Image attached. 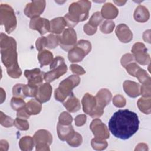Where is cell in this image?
I'll list each match as a JSON object with an SVG mask.
<instances>
[{
    "label": "cell",
    "mask_w": 151,
    "mask_h": 151,
    "mask_svg": "<svg viewBox=\"0 0 151 151\" xmlns=\"http://www.w3.org/2000/svg\"><path fill=\"white\" fill-rule=\"evenodd\" d=\"M140 121L137 114L128 109L119 110L110 119V132L116 138L127 140L139 130Z\"/></svg>",
    "instance_id": "cell-1"
},
{
    "label": "cell",
    "mask_w": 151,
    "mask_h": 151,
    "mask_svg": "<svg viewBox=\"0 0 151 151\" xmlns=\"http://www.w3.org/2000/svg\"><path fill=\"white\" fill-rule=\"evenodd\" d=\"M1 60L9 77L18 78L22 71L18 63L17 42L14 38L2 32L0 36Z\"/></svg>",
    "instance_id": "cell-2"
},
{
    "label": "cell",
    "mask_w": 151,
    "mask_h": 151,
    "mask_svg": "<svg viewBox=\"0 0 151 151\" xmlns=\"http://www.w3.org/2000/svg\"><path fill=\"white\" fill-rule=\"evenodd\" d=\"M91 3L89 1H78L73 2L68 8V13L64 18L69 28L75 27L79 22L86 20L88 17Z\"/></svg>",
    "instance_id": "cell-3"
},
{
    "label": "cell",
    "mask_w": 151,
    "mask_h": 151,
    "mask_svg": "<svg viewBox=\"0 0 151 151\" xmlns=\"http://www.w3.org/2000/svg\"><path fill=\"white\" fill-rule=\"evenodd\" d=\"M80 83L78 75H71L61 81L58 87L55 90L54 97L60 102H64L66 99L73 94V90Z\"/></svg>",
    "instance_id": "cell-4"
},
{
    "label": "cell",
    "mask_w": 151,
    "mask_h": 151,
    "mask_svg": "<svg viewBox=\"0 0 151 151\" xmlns=\"http://www.w3.org/2000/svg\"><path fill=\"white\" fill-rule=\"evenodd\" d=\"M50 71L44 74V80L47 83H50L58 78L67 71V67L65 60L61 56L55 57L50 66Z\"/></svg>",
    "instance_id": "cell-5"
},
{
    "label": "cell",
    "mask_w": 151,
    "mask_h": 151,
    "mask_svg": "<svg viewBox=\"0 0 151 151\" xmlns=\"http://www.w3.org/2000/svg\"><path fill=\"white\" fill-rule=\"evenodd\" d=\"M91 50V44L90 41L80 40L76 45L68 51V58L71 63L81 62L84 57Z\"/></svg>",
    "instance_id": "cell-6"
},
{
    "label": "cell",
    "mask_w": 151,
    "mask_h": 151,
    "mask_svg": "<svg viewBox=\"0 0 151 151\" xmlns=\"http://www.w3.org/2000/svg\"><path fill=\"white\" fill-rule=\"evenodd\" d=\"M1 25H4L5 31L10 34L17 27V18L12 8L8 4H1L0 9Z\"/></svg>",
    "instance_id": "cell-7"
},
{
    "label": "cell",
    "mask_w": 151,
    "mask_h": 151,
    "mask_svg": "<svg viewBox=\"0 0 151 151\" xmlns=\"http://www.w3.org/2000/svg\"><path fill=\"white\" fill-rule=\"evenodd\" d=\"M81 103L83 111L92 118H99L103 115L104 110L98 107L95 97L91 94L86 93L82 99Z\"/></svg>",
    "instance_id": "cell-8"
},
{
    "label": "cell",
    "mask_w": 151,
    "mask_h": 151,
    "mask_svg": "<svg viewBox=\"0 0 151 151\" xmlns=\"http://www.w3.org/2000/svg\"><path fill=\"white\" fill-rule=\"evenodd\" d=\"M33 139L36 150H50L49 146L52 142V136L50 132L44 129L38 130L35 133Z\"/></svg>",
    "instance_id": "cell-9"
},
{
    "label": "cell",
    "mask_w": 151,
    "mask_h": 151,
    "mask_svg": "<svg viewBox=\"0 0 151 151\" xmlns=\"http://www.w3.org/2000/svg\"><path fill=\"white\" fill-rule=\"evenodd\" d=\"M77 34L73 28H68L64 30L60 36L59 45L63 50L68 51L77 44Z\"/></svg>",
    "instance_id": "cell-10"
},
{
    "label": "cell",
    "mask_w": 151,
    "mask_h": 151,
    "mask_svg": "<svg viewBox=\"0 0 151 151\" xmlns=\"http://www.w3.org/2000/svg\"><path fill=\"white\" fill-rule=\"evenodd\" d=\"M131 51L134 60L138 63L143 65L150 64V57L147 52V50L144 44L140 42H136L133 45Z\"/></svg>",
    "instance_id": "cell-11"
},
{
    "label": "cell",
    "mask_w": 151,
    "mask_h": 151,
    "mask_svg": "<svg viewBox=\"0 0 151 151\" xmlns=\"http://www.w3.org/2000/svg\"><path fill=\"white\" fill-rule=\"evenodd\" d=\"M37 87L29 84H16L12 87L13 96L25 99L27 97H35L37 91Z\"/></svg>",
    "instance_id": "cell-12"
},
{
    "label": "cell",
    "mask_w": 151,
    "mask_h": 151,
    "mask_svg": "<svg viewBox=\"0 0 151 151\" xmlns=\"http://www.w3.org/2000/svg\"><path fill=\"white\" fill-rule=\"evenodd\" d=\"M90 128L95 138L100 140H105L109 138V130L101 120L98 118L94 119L90 125Z\"/></svg>",
    "instance_id": "cell-13"
},
{
    "label": "cell",
    "mask_w": 151,
    "mask_h": 151,
    "mask_svg": "<svg viewBox=\"0 0 151 151\" xmlns=\"http://www.w3.org/2000/svg\"><path fill=\"white\" fill-rule=\"evenodd\" d=\"M45 5V1H32L26 5L24 14L31 18L38 17L44 12Z\"/></svg>",
    "instance_id": "cell-14"
},
{
    "label": "cell",
    "mask_w": 151,
    "mask_h": 151,
    "mask_svg": "<svg viewBox=\"0 0 151 151\" xmlns=\"http://www.w3.org/2000/svg\"><path fill=\"white\" fill-rule=\"evenodd\" d=\"M45 73L40 68H35L32 70H25L24 76L28 80V84L38 87L42 84Z\"/></svg>",
    "instance_id": "cell-15"
},
{
    "label": "cell",
    "mask_w": 151,
    "mask_h": 151,
    "mask_svg": "<svg viewBox=\"0 0 151 151\" xmlns=\"http://www.w3.org/2000/svg\"><path fill=\"white\" fill-rule=\"evenodd\" d=\"M29 28L31 29L37 31L41 35H44L50 31V21L46 18L35 17L31 18Z\"/></svg>",
    "instance_id": "cell-16"
},
{
    "label": "cell",
    "mask_w": 151,
    "mask_h": 151,
    "mask_svg": "<svg viewBox=\"0 0 151 151\" xmlns=\"http://www.w3.org/2000/svg\"><path fill=\"white\" fill-rule=\"evenodd\" d=\"M52 88L49 83H45L40 85L37 91L35 99L41 103H45L50 100Z\"/></svg>",
    "instance_id": "cell-17"
},
{
    "label": "cell",
    "mask_w": 151,
    "mask_h": 151,
    "mask_svg": "<svg viewBox=\"0 0 151 151\" xmlns=\"http://www.w3.org/2000/svg\"><path fill=\"white\" fill-rule=\"evenodd\" d=\"M115 32L118 39L123 43H128L133 39V33L125 24H119Z\"/></svg>",
    "instance_id": "cell-18"
},
{
    "label": "cell",
    "mask_w": 151,
    "mask_h": 151,
    "mask_svg": "<svg viewBox=\"0 0 151 151\" xmlns=\"http://www.w3.org/2000/svg\"><path fill=\"white\" fill-rule=\"evenodd\" d=\"M112 97L110 91L106 88L100 90L95 96L98 107L104 110V108L110 102Z\"/></svg>",
    "instance_id": "cell-19"
},
{
    "label": "cell",
    "mask_w": 151,
    "mask_h": 151,
    "mask_svg": "<svg viewBox=\"0 0 151 151\" xmlns=\"http://www.w3.org/2000/svg\"><path fill=\"white\" fill-rule=\"evenodd\" d=\"M65 26L67 24L64 17L55 18L50 21V32L56 35L60 34L65 29Z\"/></svg>",
    "instance_id": "cell-20"
},
{
    "label": "cell",
    "mask_w": 151,
    "mask_h": 151,
    "mask_svg": "<svg viewBox=\"0 0 151 151\" xmlns=\"http://www.w3.org/2000/svg\"><path fill=\"white\" fill-rule=\"evenodd\" d=\"M123 89L130 97H136L140 94V84L134 81L126 80L123 83Z\"/></svg>",
    "instance_id": "cell-21"
},
{
    "label": "cell",
    "mask_w": 151,
    "mask_h": 151,
    "mask_svg": "<svg viewBox=\"0 0 151 151\" xmlns=\"http://www.w3.org/2000/svg\"><path fill=\"white\" fill-rule=\"evenodd\" d=\"M100 13L103 18L107 19H112L117 17L119 11L111 3L107 2L102 6Z\"/></svg>",
    "instance_id": "cell-22"
},
{
    "label": "cell",
    "mask_w": 151,
    "mask_h": 151,
    "mask_svg": "<svg viewBox=\"0 0 151 151\" xmlns=\"http://www.w3.org/2000/svg\"><path fill=\"white\" fill-rule=\"evenodd\" d=\"M57 130L58 136L62 141H66L67 139L74 132V130L71 124L64 125L60 123H57Z\"/></svg>",
    "instance_id": "cell-23"
},
{
    "label": "cell",
    "mask_w": 151,
    "mask_h": 151,
    "mask_svg": "<svg viewBox=\"0 0 151 151\" xmlns=\"http://www.w3.org/2000/svg\"><path fill=\"white\" fill-rule=\"evenodd\" d=\"M63 106L70 113H75L80 110V102L73 93L68 97L67 99L65 101L63 102Z\"/></svg>",
    "instance_id": "cell-24"
},
{
    "label": "cell",
    "mask_w": 151,
    "mask_h": 151,
    "mask_svg": "<svg viewBox=\"0 0 151 151\" xmlns=\"http://www.w3.org/2000/svg\"><path fill=\"white\" fill-rule=\"evenodd\" d=\"M149 12L143 5H139L134 12L133 17L136 21L139 22H145L149 19Z\"/></svg>",
    "instance_id": "cell-25"
},
{
    "label": "cell",
    "mask_w": 151,
    "mask_h": 151,
    "mask_svg": "<svg viewBox=\"0 0 151 151\" xmlns=\"http://www.w3.org/2000/svg\"><path fill=\"white\" fill-rule=\"evenodd\" d=\"M25 109L30 116L35 115L40 113L42 109V106L41 103L36 99H31L26 103Z\"/></svg>",
    "instance_id": "cell-26"
},
{
    "label": "cell",
    "mask_w": 151,
    "mask_h": 151,
    "mask_svg": "<svg viewBox=\"0 0 151 151\" xmlns=\"http://www.w3.org/2000/svg\"><path fill=\"white\" fill-rule=\"evenodd\" d=\"M41 67L51 64L53 60V54L50 51L43 50L39 52L37 56Z\"/></svg>",
    "instance_id": "cell-27"
},
{
    "label": "cell",
    "mask_w": 151,
    "mask_h": 151,
    "mask_svg": "<svg viewBox=\"0 0 151 151\" xmlns=\"http://www.w3.org/2000/svg\"><path fill=\"white\" fill-rule=\"evenodd\" d=\"M137 106L140 110L146 114H149L151 111V98L143 97L137 101Z\"/></svg>",
    "instance_id": "cell-28"
},
{
    "label": "cell",
    "mask_w": 151,
    "mask_h": 151,
    "mask_svg": "<svg viewBox=\"0 0 151 151\" xmlns=\"http://www.w3.org/2000/svg\"><path fill=\"white\" fill-rule=\"evenodd\" d=\"M35 146V142L33 137L29 136H24L19 141V146L21 150L24 151L32 150Z\"/></svg>",
    "instance_id": "cell-29"
},
{
    "label": "cell",
    "mask_w": 151,
    "mask_h": 151,
    "mask_svg": "<svg viewBox=\"0 0 151 151\" xmlns=\"http://www.w3.org/2000/svg\"><path fill=\"white\" fill-rule=\"evenodd\" d=\"M67 143L71 147H78L83 142V138L80 134L75 132L66 140Z\"/></svg>",
    "instance_id": "cell-30"
},
{
    "label": "cell",
    "mask_w": 151,
    "mask_h": 151,
    "mask_svg": "<svg viewBox=\"0 0 151 151\" xmlns=\"http://www.w3.org/2000/svg\"><path fill=\"white\" fill-rule=\"evenodd\" d=\"M26 103L23 99L17 97H12L11 100V106L14 110L18 111L25 107Z\"/></svg>",
    "instance_id": "cell-31"
},
{
    "label": "cell",
    "mask_w": 151,
    "mask_h": 151,
    "mask_svg": "<svg viewBox=\"0 0 151 151\" xmlns=\"http://www.w3.org/2000/svg\"><path fill=\"white\" fill-rule=\"evenodd\" d=\"M47 47L48 49H54L59 45L60 36L54 34H50L47 37Z\"/></svg>",
    "instance_id": "cell-32"
},
{
    "label": "cell",
    "mask_w": 151,
    "mask_h": 151,
    "mask_svg": "<svg viewBox=\"0 0 151 151\" xmlns=\"http://www.w3.org/2000/svg\"><path fill=\"white\" fill-rule=\"evenodd\" d=\"M114 27L115 24L113 21L106 20L100 25V29L104 34H110L113 31Z\"/></svg>",
    "instance_id": "cell-33"
},
{
    "label": "cell",
    "mask_w": 151,
    "mask_h": 151,
    "mask_svg": "<svg viewBox=\"0 0 151 151\" xmlns=\"http://www.w3.org/2000/svg\"><path fill=\"white\" fill-rule=\"evenodd\" d=\"M91 145L93 149L96 150H102L106 149L107 147V142L104 140H100L97 138H94L91 141Z\"/></svg>",
    "instance_id": "cell-34"
},
{
    "label": "cell",
    "mask_w": 151,
    "mask_h": 151,
    "mask_svg": "<svg viewBox=\"0 0 151 151\" xmlns=\"http://www.w3.org/2000/svg\"><path fill=\"white\" fill-rule=\"evenodd\" d=\"M150 77L146 81L143 82L140 88V93L143 96V97H150L151 96V91H150Z\"/></svg>",
    "instance_id": "cell-35"
},
{
    "label": "cell",
    "mask_w": 151,
    "mask_h": 151,
    "mask_svg": "<svg viewBox=\"0 0 151 151\" xmlns=\"http://www.w3.org/2000/svg\"><path fill=\"white\" fill-rule=\"evenodd\" d=\"M103 17L99 11H97L94 12L92 16L90 17L88 23L94 27H97L98 25H99L101 21H103Z\"/></svg>",
    "instance_id": "cell-36"
},
{
    "label": "cell",
    "mask_w": 151,
    "mask_h": 151,
    "mask_svg": "<svg viewBox=\"0 0 151 151\" xmlns=\"http://www.w3.org/2000/svg\"><path fill=\"white\" fill-rule=\"evenodd\" d=\"M14 126L19 130H27L29 129V124L27 119L16 118L14 120Z\"/></svg>",
    "instance_id": "cell-37"
},
{
    "label": "cell",
    "mask_w": 151,
    "mask_h": 151,
    "mask_svg": "<svg viewBox=\"0 0 151 151\" xmlns=\"http://www.w3.org/2000/svg\"><path fill=\"white\" fill-rule=\"evenodd\" d=\"M0 123L5 127H10L14 125V120L11 117L4 114L2 111H1L0 114Z\"/></svg>",
    "instance_id": "cell-38"
},
{
    "label": "cell",
    "mask_w": 151,
    "mask_h": 151,
    "mask_svg": "<svg viewBox=\"0 0 151 151\" xmlns=\"http://www.w3.org/2000/svg\"><path fill=\"white\" fill-rule=\"evenodd\" d=\"M73 120L72 116L68 112L63 111L59 116L58 123L64 125L71 124Z\"/></svg>",
    "instance_id": "cell-39"
},
{
    "label": "cell",
    "mask_w": 151,
    "mask_h": 151,
    "mask_svg": "<svg viewBox=\"0 0 151 151\" xmlns=\"http://www.w3.org/2000/svg\"><path fill=\"white\" fill-rule=\"evenodd\" d=\"M36 49L40 52L43 50H45L47 47V39L46 37H41L38 38L35 42Z\"/></svg>",
    "instance_id": "cell-40"
},
{
    "label": "cell",
    "mask_w": 151,
    "mask_h": 151,
    "mask_svg": "<svg viewBox=\"0 0 151 151\" xmlns=\"http://www.w3.org/2000/svg\"><path fill=\"white\" fill-rule=\"evenodd\" d=\"M135 77H136L141 83H143L150 77L145 70L140 68L136 72Z\"/></svg>",
    "instance_id": "cell-41"
},
{
    "label": "cell",
    "mask_w": 151,
    "mask_h": 151,
    "mask_svg": "<svg viewBox=\"0 0 151 151\" xmlns=\"http://www.w3.org/2000/svg\"><path fill=\"white\" fill-rule=\"evenodd\" d=\"M126 99L122 95H116L113 99V104L117 107H123L126 105Z\"/></svg>",
    "instance_id": "cell-42"
},
{
    "label": "cell",
    "mask_w": 151,
    "mask_h": 151,
    "mask_svg": "<svg viewBox=\"0 0 151 151\" xmlns=\"http://www.w3.org/2000/svg\"><path fill=\"white\" fill-rule=\"evenodd\" d=\"M134 58L133 54L127 53V54H125L124 55H123L120 60V63L122 65L123 67H126V66L133 62H134Z\"/></svg>",
    "instance_id": "cell-43"
},
{
    "label": "cell",
    "mask_w": 151,
    "mask_h": 151,
    "mask_svg": "<svg viewBox=\"0 0 151 151\" xmlns=\"http://www.w3.org/2000/svg\"><path fill=\"white\" fill-rule=\"evenodd\" d=\"M140 68V67L136 63H135L134 62H133V63H131L127 64L125 67V68L126 69L127 72L130 75L132 76L133 77H135L136 72L138 71V70Z\"/></svg>",
    "instance_id": "cell-44"
},
{
    "label": "cell",
    "mask_w": 151,
    "mask_h": 151,
    "mask_svg": "<svg viewBox=\"0 0 151 151\" xmlns=\"http://www.w3.org/2000/svg\"><path fill=\"white\" fill-rule=\"evenodd\" d=\"M70 68L74 74H76L77 75H83L86 73V71L84 70V69L82 67L77 64H71L70 67Z\"/></svg>",
    "instance_id": "cell-45"
},
{
    "label": "cell",
    "mask_w": 151,
    "mask_h": 151,
    "mask_svg": "<svg viewBox=\"0 0 151 151\" xmlns=\"http://www.w3.org/2000/svg\"><path fill=\"white\" fill-rule=\"evenodd\" d=\"M97 28L93 27L92 25H90L88 22L86 23L84 25V31L85 33L88 35H92L94 34L97 31Z\"/></svg>",
    "instance_id": "cell-46"
},
{
    "label": "cell",
    "mask_w": 151,
    "mask_h": 151,
    "mask_svg": "<svg viewBox=\"0 0 151 151\" xmlns=\"http://www.w3.org/2000/svg\"><path fill=\"white\" fill-rule=\"evenodd\" d=\"M87 120V116L85 114H80L75 118V124L77 126H81L84 125Z\"/></svg>",
    "instance_id": "cell-47"
},
{
    "label": "cell",
    "mask_w": 151,
    "mask_h": 151,
    "mask_svg": "<svg viewBox=\"0 0 151 151\" xmlns=\"http://www.w3.org/2000/svg\"><path fill=\"white\" fill-rule=\"evenodd\" d=\"M17 117L20 119H28L29 118L30 115L27 113L25 107L21 109V110L17 111Z\"/></svg>",
    "instance_id": "cell-48"
},
{
    "label": "cell",
    "mask_w": 151,
    "mask_h": 151,
    "mask_svg": "<svg viewBox=\"0 0 151 151\" xmlns=\"http://www.w3.org/2000/svg\"><path fill=\"white\" fill-rule=\"evenodd\" d=\"M8 147H9V145L6 140H1V142H0V150L1 151L7 150L8 149Z\"/></svg>",
    "instance_id": "cell-49"
},
{
    "label": "cell",
    "mask_w": 151,
    "mask_h": 151,
    "mask_svg": "<svg viewBox=\"0 0 151 151\" xmlns=\"http://www.w3.org/2000/svg\"><path fill=\"white\" fill-rule=\"evenodd\" d=\"M143 38L144 40L146 42H147L148 43H150V33L148 34V35H147V32L146 31H145L143 35Z\"/></svg>",
    "instance_id": "cell-50"
},
{
    "label": "cell",
    "mask_w": 151,
    "mask_h": 151,
    "mask_svg": "<svg viewBox=\"0 0 151 151\" xmlns=\"http://www.w3.org/2000/svg\"><path fill=\"white\" fill-rule=\"evenodd\" d=\"M145 146H147V145L146 144H145V143H139V144H138L136 146V147L135 148L134 150H144L143 149V147H145Z\"/></svg>",
    "instance_id": "cell-51"
},
{
    "label": "cell",
    "mask_w": 151,
    "mask_h": 151,
    "mask_svg": "<svg viewBox=\"0 0 151 151\" xmlns=\"http://www.w3.org/2000/svg\"><path fill=\"white\" fill-rule=\"evenodd\" d=\"M114 2L115 3V4H116L118 6H122V5H123L126 2V1H114Z\"/></svg>",
    "instance_id": "cell-52"
}]
</instances>
